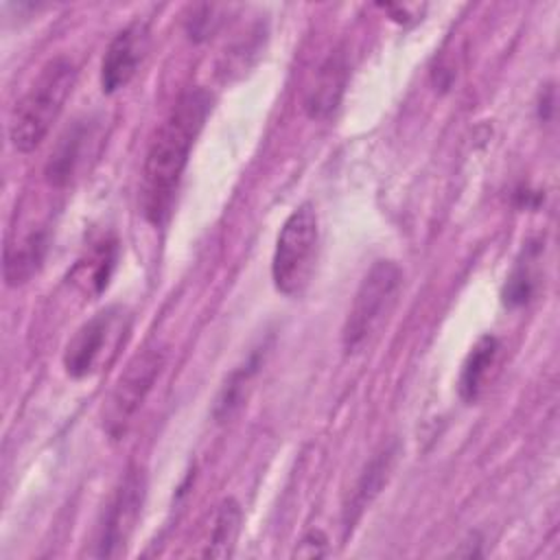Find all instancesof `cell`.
<instances>
[{
    "label": "cell",
    "instance_id": "cell-1",
    "mask_svg": "<svg viewBox=\"0 0 560 560\" xmlns=\"http://www.w3.org/2000/svg\"><path fill=\"white\" fill-rule=\"evenodd\" d=\"M212 109V96L192 88L184 92L158 127L142 166L140 206L147 221L162 225L173 208L192 144Z\"/></svg>",
    "mask_w": 560,
    "mask_h": 560
},
{
    "label": "cell",
    "instance_id": "cell-2",
    "mask_svg": "<svg viewBox=\"0 0 560 560\" xmlns=\"http://www.w3.org/2000/svg\"><path fill=\"white\" fill-rule=\"evenodd\" d=\"M77 81L68 57L50 59L15 103L9 118V140L15 151L31 153L48 136Z\"/></svg>",
    "mask_w": 560,
    "mask_h": 560
},
{
    "label": "cell",
    "instance_id": "cell-3",
    "mask_svg": "<svg viewBox=\"0 0 560 560\" xmlns=\"http://www.w3.org/2000/svg\"><path fill=\"white\" fill-rule=\"evenodd\" d=\"M402 287V269L394 260H376L363 276L341 328L346 354H357L378 335L396 306Z\"/></svg>",
    "mask_w": 560,
    "mask_h": 560
},
{
    "label": "cell",
    "instance_id": "cell-4",
    "mask_svg": "<svg viewBox=\"0 0 560 560\" xmlns=\"http://www.w3.org/2000/svg\"><path fill=\"white\" fill-rule=\"evenodd\" d=\"M319 243L317 212L313 203H300L282 223L271 258L273 287L289 298H298L311 282Z\"/></svg>",
    "mask_w": 560,
    "mask_h": 560
},
{
    "label": "cell",
    "instance_id": "cell-5",
    "mask_svg": "<svg viewBox=\"0 0 560 560\" xmlns=\"http://www.w3.org/2000/svg\"><path fill=\"white\" fill-rule=\"evenodd\" d=\"M129 332V315L122 306H107L83 322L63 350V368L72 378H88L107 368Z\"/></svg>",
    "mask_w": 560,
    "mask_h": 560
},
{
    "label": "cell",
    "instance_id": "cell-6",
    "mask_svg": "<svg viewBox=\"0 0 560 560\" xmlns=\"http://www.w3.org/2000/svg\"><path fill=\"white\" fill-rule=\"evenodd\" d=\"M164 363L166 348L160 343L147 346L127 363L103 407V431L109 440H120L127 435Z\"/></svg>",
    "mask_w": 560,
    "mask_h": 560
},
{
    "label": "cell",
    "instance_id": "cell-7",
    "mask_svg": "<svg viewBox=\"0 0 560 560\" xmlns=\"http://www.w3.org/2000/svg\"><path fill=\"white\" fill-rule=\"evenodd\" d=\"M144 494H147L144 472L138 466H133L125 472L122 481L118 483L114 497L105 508L92 556L116 558L125 551L127 540L133 534L136 523L140 518Z\"/></svg>",
    "mask_w": 560,
    "mask_h": 560
},
{
    "label": "cell",
    "instance_id": "cell-8",
    "mask_svg": "<svg viewBox=\"0 0 560 560\" xmlns=\"http://www.w3.org/2000/svg\"><path fill=\"white\" fill-rule=\"evenodd\" d=\"M149 50V28L142 22H131L118 31L101 61V88L105 94L122 90L138 72Z\"/></svg>",
    "mask_w": 560,
    "mask_h": 560
},
{
    "label": "cell",
    "instance_id": "cell-9",
    "mask_svg": "<svg viewBox=\"0 0 560 560\" xmlns=\"http://www.w3.org/2000/svg\"><path fill=\"white\" fill-rule=\"evenodd\" d=\"M348 83V57L343 48L332 50L317 68L304 94V112L311 118H328L341 103Z\"/></svg>",
    "mask_w": 560,
    "mask_h": 560
},
{
    "label": "cell",
    "instance_id": "cell-10",
    "mask_svg": "<svg viewBox=\"0 0 560 560\" xmlns=\"http://www.w3.org/2000/svg\"><path fill=\"white\" fill-rule=\"evenodd\" d=\"M92 138H94V120L92 118L74 120V125L61 133L55 149L50 151V158L44 168L46 182L50 186L63 188L72 182V177L77 175L79 166L85 160V153H90Z\"/></svg>",
    "mask_w": 560,
    "mask_h": 560
},
{
    "label": "cell",
    "instance_id": "cell-11",
    "mask_svg": "<svg viewBox=\"0 0 560 560\" xmlns=\"http://www.w3.org/2000/svg\"><path fill=\"white\" fill-rule=\"evenodd\" d=\"M48 249V232L33 230L15 243L4 247V280L9 287L26 282L44 262Z\"/></svg>",
    "mask_w": 560,
    "mask_h": 560
},
{
    "label": "cell",
    "instance_id": "cell-12",
    "mask_svg": "<svg viewBox=\"0 0 560 560\" xmlns=\"http://www.w3.org/2000/svg\"><path fill=\"white\" fill-rule=\"evenodd\" d=\"M118 256V243L116 238H101L94 243V247L77 260V265L70 271V280L85 293L98 295L114 271Z\"/></svg>",
    "mask_w": 560,
    "mask_h": 560
},
{
    "label": "cell",
    "instance_id": "cell-13",
    "mask_svg": "<svg viewBox=\"0 0 560 560\" xmlns=\"http://www.w3.org/2000/svg\"><path fill=\"white\" fill-rule=\"evenodd\" d=\"M394 446H387L383 451H378L368 466L363 468L354 492L350 497V503L343 508V518H346V527H352V523L361 516V512L372 503V499L381 492L383 483L387 481V475L392 470V462H394Z\"/></svg>",
    "mask_w": 560,
    "mask_h": 560
},
{
    "label": "cell",
    "instance_id": "cell-14",
    "mask_svg": "<svg viewBox=\"0 0 560 560\" xmlns=\"http://www.w3.org/2000/svg\"><path fill=\"white\" fill-rule=\"evenodd\" d=\"M497 354H499V341L492 335L479 337L477 343L470 348L459 374V396L466 402H475L481 396L486 381L490 376V368L497 361Z\"/></svg>",
    "mask_w": 560,
    "mask_h": 560
},
{
    "label": "cell",
    "instance_id": "cell-15",
    "mask_svg": "<svg viewBox=\"0 0 560 560\" xmlns=\"http://www.w3.org/2000/svg\"><path fill=\"white\" fill-rule=\"evenodd\" d=\"M258 365H260V350L252 352L249 359H247L243 365H238V368L225 378V383H223V387H221V392H219V396H217L214 409H212L217 422L230 420V418L243 407V402H245V398H247L249 383H252L254 374L258 372Z\"/></svg>",
    "mask_w": 560,
    "mask_h": 560
},
{
    "label": "cell",
    "instance_id": "cell-16",
    "mask_svg": "<svg viewBox=\"0 0 560 560\" xmlns=\"http://www.w3.org/2000/svg\"><path fill=\"white\" fill-rule=\"evenodd\" d=\"M538 254L540 247L538 245H527L521 254V258L516 260L512 273L505 280L503 287V304L505 306H523L534 298L536 284H538V273H536V262H538Z\"/></svg>",
    "mask_w": 560,
    "mask_h": 560
},
{
    "label": "cell",
    "instance_id": "cell-17",
    "mask_svg": "<svg viewBox=\"0 0 560 560\" xmlns=\"http://www.w3.org/2000/svg\"><path fill=\"white\" fill-rule=\"evenodd\" d=\"M241 518H243V512H241V505L234 499L221 501V505L217 510V516H214L210 542H208V549L203 553L212 556V558L232 556L236 538H238V529H241Z\"/></svg>",
    "mask_w": 560,
    "mask_h": 560
},
{
    "label": "cell",
    "instance_id": "cell-18",
    "mask_svg": "<svg viewBox=\"0 0 560 560\" xmlns=\"http://www.w3.org/2000/svg\"><path fill=\"white\" fill-rule=\"evenodd\" d=\"M326 553H328V538L319 529L306 532L300 538V542L295 545V551H293L295 558H322Z\"/></svg>",
    "mask_w": 560,
    "mask_h": 560
}]
</instances>
